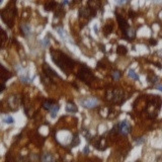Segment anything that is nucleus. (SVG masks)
<instances>
[{
    "label": "nucleus",
    "instance_id": "1",
    "mask_svg": "<svg viewBox=\"0 0 162 162\" xmlns=\"http://www.w3.org/2000/svg\"><path fill=\"white\" fill-rule=\"evenodd\" d=\"M52 59L54 61V63L57 65L59 68L65 73L69 74L71 72L72 69L74 68L75 62L73 59H71L68 55H66L65 53L58 51V50H52L51 51Z\"/></svg>",
    "mask_w": 162,
    "mask_h": 162
},
{
    "label": "nucleus",
    "instance_id": "16",
    "mask_svg": "<svg viewBox=\"0 0 162 162\" xmlns=\"http://www.w3.org/2000/svg\"><path fill=\"white\" fill-rule=\"evenodd\" d=\"M66 111H68V113H76L78 110H77V107L73 102H68L66 105Z\"/></svg>",
    "mask_w": 162,
    "mask_h": 162
},
{
    "label": "nucleus",
    "instance_id": "25",
    "mask_svg": "<svg viewBox=\"0 0 162 162\" xmlns=\"http://www.w3.org/2000/svg\"><path fill=\"white\" fill-rule=\"evenodd\" d=\"M79 144V138H78V135H74V138L72 139V143H71V146L72 147H75Z\"/></svg>",
    "mask_w": 162,
    "mask_h": 162
},
{
    "label": "nucleus",
    "instance_id": "22",
    "mask_svg": "<svg viewBox=\"0 0 162 162\" xmlns=\"http://www.w3.org/2000/svg\"><path fill=\"white\" fill-rule=\"evenodd\" d=\"M127 52H128V50L125 46H119L118 49H117V53H118L119 55H122V56L127 54Z\"/></svg>",
    "mask_w": 162,
    "mask_h": 162
},
{
    "label": "nucleus",
    "instance_id": "15",
    "mask_svg": "<svg viewBox=\"0 0 162 162\" xmlns=\"http://www.w3.org/2000/svg\"><path fill=\"white\" fill-rule=\"evenodd\" d=\"M64 15H65V10H64L62 5L57 6V10H56V12H55L56 17H63Z\"/></svg>",
    "mask_w": 162,
    "mask_h": 162
},
{
    "label": "nucleus",
    "instance_id": "34",
    "mask_svg": "<svg viewBox=\"0 0 162 162\" xmlns=\"http://www.w3.org/2000/svg\"><path fill=\"white\" fill-rule=\"evenodd\" d=\"M157 89H159V90H160V91H162V84L158 85V86H157Z\"/></svg>",
    "mask_w": 162,
    "mask_h": 162
},
{
    "label": "nucleus",
    "instance_id": "27",
    "mask_svg": "<svg viewBox=\"0 0 162 162\" xmlns=\"http://www.w3.org/2000/svg\"><path fill=\"white\" fill-rule=\"evenodd\" d=\"M111 76H113V78L114 80H119L122 76V73L120 71H114L113 74H111Z\"/></svg>",
    "mask_w": 162,
    "mask_h": 162
},
{
    "label": "nucleus",
    "instance_id": "8",
    "mask_svg": "<svg viewBox=\"0 0 162 162\" xmlns=\"http://www.w3.org/2000/svg\"><path fill=\"white\" fill-rule=\"evenodd\" d=\"M80 103L84 107L93 108V107H95L99 104V101H98V99L94 98V97H86V98H84V99H81Z\"/></svg>",
    "mask_w": 162,
    "mask_h": 162
},
{
    "label": "nucleus",
    "instance_id": "5",
    "mask_svg": "<svg viewBox=\"0 0 162 162\" xmlns=\"http://www.w3.org/2000/svg\"><path fill=\"white\" fill-rule=\"evenodd\" d=\"M77 78L80 79L81 81H83L84 83H87V84H89V83L92 82V81L95 79V77H94V75L91 72V70L88 68V67H86L85 65H83L80 68V70L78 71Z\"/></svg>",
    "mask_w": 162,
    "mask_h": 162
},
{
    "label": "nucleus",
    "instance_id": "23",
    "mask_svg": "<svg viewBox=\"0 0 162 162\" xmlns=\"http://www.w3.org/2000/svg\"><path fill=\"white\" fill-rule=\"evenodd\" d=\"M21 32L23 33L24 36H29L30 33V27L27 24H22L21 26Z\"/></svg>",
    "mask_w": 162,
    "mask_h": 162
},
{
    "label": "nucleus",
    "instance_id": "30",
    "mask_svg": "<svg viewBox=\"0 0 162 162\" xmlns=\"http://www.w3.org/2000/svg\"><path fill=\"white\" fill-rule=\"evenodd\" d=\"M43 46H45V47L49 46V41H48V38H47V39H45V40L43 41Z\"/></svg>",
    "mask_w": 162,
    "mask_h": 162
},
{
    "label": "nucleus",
    "instance_id": "20",
    "mask_svg": "<svg viewBox=\"0 0 162 162\" xmlns=\"http://www.w3.org/2000/svg\"><path fill=\"white\" fill-rule=\"evenodd\" d=\"M42 160H43V162H54V157L52 156V154L46 153V154L43 155V157H42Z\"/></svg>",
    "mask_w": 162,
    "mask_h": 162
},
{
    "label": "nucleus",
    "instance_id": "9",
    "mask_svg": "<svg viewBox=\"0 0 162 162\" xmlns=\"http://www.w3.org/2000/svg\"><path fill=\"white\" fill-rule=\"evenodd\" d=\"M96 13L94 12L93 10H91L89 7H82L79 10V16L82 18H86L87 20H90V19L95 16Z\"/></svg>",
    "mask_w": 162,
    "mask_h": 162
},
{
    "label": "nucleus",
    "instance_id": "35",
    "mask_svg": "<svg viewBox=\"0 0 162 162\" xmlns=\"http://www.w3.org/2000/svg\"><path fill=\"white\" fill-rule=\"evenodd\" d=\"M64 4H66V5L68 4V0H64V1H63V5Z\"/></svg>",
    "mask_w": 162,
    "mask_h": 162
},
{
    "label": "nucleus",
    "instance_id": "6",
    "mask_svg": "<svg viewBox=\"0 0 162 162\" xmlns=\"http://www.w3.org/2000/svg\"><path fill=\"white\" fill-rule=\"evenodd\" d=\"M42 78H43L44 83H50L56 78H59V75L56 73L48 64L45 63L43 66V76H42Z\"/></svg>",
    "mask_w": 162,
    "mask_h": 162
},
{
    "label": "nucleus",
    "instance_id": "4",
    "mask_svg": "<svg viewBox=\"0 0 162 162\" xmlns=\"http://www.w3.org/2000/svg\"><path fill=\"white\" fill-rule=\"evenodd\" d=\"M160 98H159L158 95L153 96V98L151 100H149L148 102V107H147V113L149 118H155L158 114V111L160 108Z\"/></svg>",
    "mask_w": 162,
    "mask_h": 162
},
{
    "label": "nucleus",
    "instance_id": "36",
    "mask_svg": "<svg viewBox=\"0 0 162 162\" xmlns=\"http://www.w3.org/2000/svg\"><path fill=\"white\" fill-rule=\"evenodd\" d=\"M75 2H79V1H81V0H74Z\"/></svg>",
    "mask_w": 162,
    "mask_h": 162
},
{
    "label": "nucleus",
    "instance_id": "19",
    "mask_svg": "<svg viewBox=\"0 0 162 162\" xmlns=\"http://www.w3.org/2000/svg\"><path fill=\"white\" fill-rule=\"evenodd\" d=\"M57 3H56L55 1H50L49 3H47L46 5H45V9H46L47 11H51L53 10L54 8H57Z\"/></svg>",
    "mask_w": 162,
    "mask_h": 162
},
{
    "label": "nucleus",
    "instance_id": "31",
    "mask_svg": "<svg viewBox=\"0 0 162 162\" xmlns=\"http://www.w3.org/2000/svg\"><path fill=\"white\" fill-rule=\"evenodd\" d=\"M129 15H130V17H135V15H136V13L134 12V11H131V12H129Z\"/></svg>",
    "mask_w": 162,
    "mask_h": 162
},
{
    "label": "nucleus",
    "instance_id": "17",
    "mask_svg": "<svg viewBox=\"0 0 162 162\" xmlns=\"http://www.w3.org/2000/svg\"><path fill=\"white\" fill-rule=\"evenodd\" d=\"M113 30H114V26L111 23H107L105 24L104 27H103V33H104V36H108L110 33H113Z\"/></svg>",
    "mask_w": 162,
    "mask_h": 162
},
{
    "label": "nucleus",
    "instance_id": "26",
    "mask_svg": "<svg viewBox=\"0 0 162 162\" xmlns=\"http://www.w3.org/2000/svg\"><path fill=\"white\" fill-rule=\"evenodd\" d=\"M3 122L4 123H6V124H12L13 122H14V120H13V118L11 116H6V117H4V119H3Z\"/></svg>",
    "mask_w": 162,
    "mask_h": 162
},
{
    "label": "nucleus",
    "instance_id": "33",
    "mask_svg": "<svg viewBox=\"0 0 162 162\" xmlns=\"http://www.w3.org/2000/svg\"><path fill=\"white\" fill-rule=\"evenodd\" d=\"M150 41H151V42H150V44H151V45H156V44H157L156 40H150Z\"/></svg>",
    "mask_w": 162,
    "mask_h": 162
},
{
    "label": "nucleus",
    "instance_id": "3",
    "mask_svg": "<svg viewBox=\"0 0 162 162\" xmlns=\"http://www.w3.org/2000/svg\"><path fill=\"white\" fill-rule=\"evenodd\" d=\"M107 99L108 101L113 102V103H123L125 101L126 97H125V93L122 89H111V90H107Z\"/></svg>",
    "mask_w": 162,
    "mask_h": 162
},
{
    "label": "nucleus",
    "instance_id": "2",
    "mask_svg": "<svg viewBox=\"0 0 162 162\" xmlns=\"http://www.w3.org/2000/svg\"><path fill=\"white\" fill-rule=\"evenodd\" d=\"M15 13H16V8L14 5H12V6L11 5H7V7L2 10L1 12L2 19H3V21L9 27H12L13 21H14V17H15Z\"/></svg>",
    "mask_w": 162,
    "mask_h": 162
},
{
    "label": "nucleus",
    "instance_id": "29",
    "mask_svg": "<svg viewBox=\"0 0 162 162\" xmlns=\"http://www.w3.org/2000/svg\"><path fill=\"white\" fill-rule=\"evenodd\" d=\"M128 0H116V2L118 4H120V5H122V4H125L126 2H127Z\"/></svg>",
    "mask_w": 162,
    "mask_h": 162
},
{
    "label": "nucleus",
    "instance_id": "13",
    "mask_svg": "<svg viewBox=\"0 0 162 162\" xmlns=\"http://www.w3.org/2000/svg\"><path fill=\"white\" fill-rule=\"evenodd\" d=\"M94 146H95L96 149L98 150H104L107 149V142H105L104 138H102V137H99V138H96L95 142H94Z\"/></svg>",
    "mask_w": 162,
    "mask_h": 162
},
{
    "label": "nucleus",
    "instance_id": "21",
    "mask_svg": "<svg viewBox=\"0 0 162 162\" xmlns=\"http://www.w3.org/2000/svg\"><path fill=\"white\" fill-rule=\"evenodd\" d=\"M58 111H59V105H58L57 103H55L54 107H53L51 110H50V113H51V117H52V118H56Z\"/></svg>",
    "mask_w": 162,
    "mask_h": 162
},
{
    "label": "nucleus",
    "instance_id": "24",
    "mask_svg": "<svg viewBox=\"0 0 162 162\" xmlns=\"http://www.w3.org/2000/svg\"><path fill=\"white\" fill-rule=\"evenodd\" d=\"M128 75L131 77V78H133V79H135V80H139V76L136 74V72L133 70V69H130L129 71H128Z\"/></svg>",
    "mask_w": 162,
    "mask_h": 162
},
{
    "label": "nucleus",
    "instance_id": "18",
    "mask_svg": "<svg viewBox=\"0 0 162 162\" xmlns=\"http://www.w3.org/2000/svg\"><path fill=\"white\" fill-rule=\"evenodd\" d=\"M54 104H55V102L53 101V100H46V101L43 102V107L45 110L50 111L53 107H54Z\"/></svg>",
    "mask_w": 162,
    "mask_h": 162
},
{
    "label": "nucleus",
    "instance_id": "7",
    "mask_svg": "<svg viewBox=\"0 0 162 162\" xmlns=\"http://www.w3.org/2000/svg\"><path fill=\"white\" fill-rule=\"evenodd\" d=\"M114 132H118L119 134H121V135L126 136L131 132V125L127 121H123L120 123V124L114 126Z\"/></svg>",
    "mask_w": 162,
    "mask_h": 162
},
{
    "label": "nucleus",
    "instance_id": "12",
    "mask_svg": "<svg viewBox=\"0 0 162 162\" xmlns=\"http://www.w3.org/2000/svg\"><path fill=\"white\" fill-rule=\"evenodd\" d=\"M87 5L91 10H93L96 13L97 10L101 8V1L100 0H88Z\"/></svg>",
    "mask_w": 162,
    "mask_h": 162
},
{
    "label": "nucleus",
    "instance_id": "28",
    "mask_svg": "<svg viewBox=\"0 0 162 162\" xmlns=\"http://www.w3.org/2000/svg\"><path fill=\"white\" fill-rule=\"evenodd\" d=\"M5 41H6V33H5V30H2V48L4 47Z\"/></svg>",
    "mask_w": 162,
    "mask_h": 162
},
{
    "label": "nucleus",
    "instance_id": "14",
    "mask_svg": "<svg viewBox=\"0 0 162 162\" xmlns=\"http://www.w3.org/2000/svg\"><path fill=\"white\" fill-rule=\"evenodd\" d=\"M2 68V73H1V78H2V83H5V81H7L9 78L12 76V74H11V72H9L7 70L5 67L2 65L1 66Z\"/></svg>",
    "mask_w": 162,
    "mask_h": 162
},
{
    "label": "nucleus",
    "instance_id": "10",
    "mask_svg": "<svg viewBox=\"0 0 162 162\" xmlns=\"http://www.w3.org/2000/svg\"><path fill=\"white\" fill-rule=\"evenodd\" d=\"M116 15H117V20H118V23H119V26H120V29L122 30L123 33H124V35H126L128 30L131 29V27L129 26V24H128V21L126 20V19L123 17L122 15L118 14V13H116Z\"/></svg>",
    "mask_w": 162,
    "mask_h": 162
},
{
    "label": "nucleus",
    "instance_id": "32",
    "mask_svg": "<svg viewBox=\"0 0 162 162\" xmlns=\"http://www.w3.org/2000/svg\"><path fill=\"white\" fill-rule=\"evenodd\" d=\"M83 152H84L85 154H87V153L89 152V148H88V147H85V148H84V150H83Z\"/></svg>",
    "mask_w": 162,
    "mask_h": 162
},
{
    "label": "nucleus",
    "instance_id": "11",
    "mask_svg": "<svg viewBox=\"0 0 162 162\" xmlns=\"http://www.w3.org/2000/svg\"><path fill=\"white\" fill-rule=\"evenodd\" d=\"M7 103H8V105H9L10 110L16 111L18 108V105H19V98H18V96L11 95L10 97H8Z\"/></svg>",
    "mask_w": 162,
    "mask_h": 162
}]
</instances>
